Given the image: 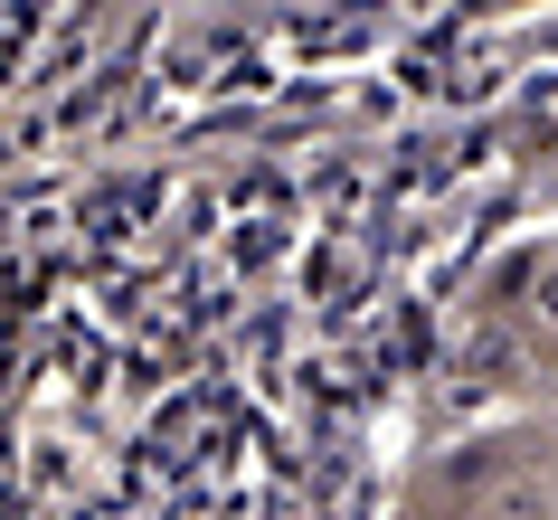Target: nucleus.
<instances>
[{
	"mask_svg": "<svg viewBox=\"0 0 558 520\" xmlns=\"http://www.w3.org/2000/svg\"><path fill=\"white\" fill-rule=\"evenodd\" d=\"M483 520H549V492L539 483H501V492H483Z\"/></svg>",
	"mask_w": 558,
	"mask_h": 520,
	"instance_id": "obj_1",
	"label": "nucleus"
},
{
	"mask_svg": "<svg viewBox=\"0 0 558 520\" xmlns=\"http://www.w3.org/2000/svg\"><path fill=\"white\" fill-rule=\"evenodd\" d=\"M530 322H539V331H558V265L530 285Z\"/></svg>",
	"mask_w": 558,
	"mask_h": 520,
	"instance_id": "obj_2",
	"label": "nucleus"
}]
</instances>
